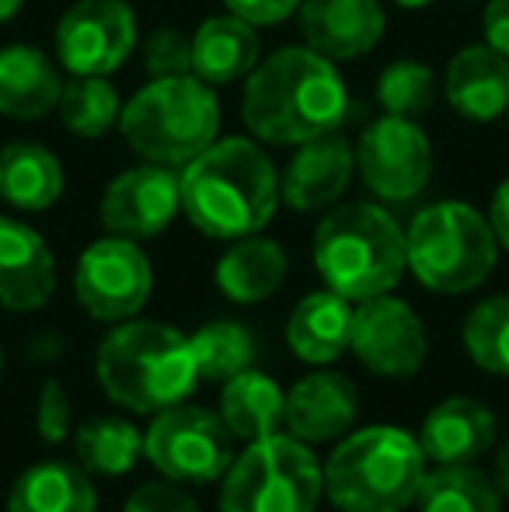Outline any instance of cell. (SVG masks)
I'll return each instance as SVG.
<instances>
[{"label":"cell","instance_id":"cell-14","mask_svg":"<svg viewBox=\"0 0 509 512\" xmlns=\"http://www.w3.org/2000/svg\"><path fill=\"white\" fill-rule=\"evenodd\" d=\"M178 209H182L178 175L164 164L147 161L112 178L102 196V206H98V216H102V227L109 234L129 237V241H147V237L168 230Z\"/></svg>","mask_w":509,"mask_h":512},{"label":"cell","instance_id":"cell-20","mask_svg":"<svg viewBox=\"0 0 509 512\" xmlns=\"http://www.w3.org/2000/svg\"><path fill=\"white\" fill-rule=\"evenodd\" d=\"M415 439L433 464H475L496 443V415L475 398H447L429 411Z\"/></svg>","mask_w":509,"mask_h":512},{"label":"cell","instance_id":"cell-40","mask_svg":"<svg viewBox=\"0 0 509 512\" xmlns=\"http://www.w3.org/2000/svg\"><path fill=\"white\" fill-rule=\"evenodd\" d=\"M63 356V338L56 335H39L28 342V363H53Z\"/></svg>","mask_w":509,"mask_h":512},{"label":"cell","instance_id":"cell-12","mask_svg":"<svg viewBox=\"0 0 509 512\" xmlns=\"http://www.w3.org/2000/svg\"><path fill=\"white\" fill-rule=\"evenodd\" d=\"M136 18L123 0H77L56 25V60L74 77H109L133 56Z\"/></svg>","mask_w":509,"mask_h":512},{"label":"cell","instance_id":"cell-6","mask_svg":"<svg viewBox=\"0 0 509 512\" xmlns=\"http://www.w3.org/2000/svg\"><path fill=\"white\" fill-rule=\"evenodd\" d=\"M119 129L143 161L185 168L220 136L217 91L196 74L154 77L123 105Z\"/></svg>","mask_w":509,"mask_h":512},{"label":"cell","instance_id":"cell-44","mask_svg":"<svg viewBox=\"0 0 509 512\" xmlns=\"http://www.w3.org/2000/svg\"><path fill=\"white\" fill-rule=\"evenodd\" d=\"M0 380H4V349H0Z\"/></svg>","mask_w":509,"mask_h":512},{"label":"cell","instance_id":"cell-5","mask_svg":"<svg viewBox=\"0 0 509 512\" xmlns=\"http://www.w3.org/2000/svg\"><path fill=\"white\" fill-rule=\"evenodd\" d=\"M426 478V453L398 425L346 432L325 464V495L342 512H405Z\"/></svg>","mask_w":509,"mask_h":512},{"label":"cell","instance_id":"cell-35","mask_svg":"<svg viewBox=\"0 0 509 512\" xmlns=\"http://www.w3.org/2000/svg\"><path fill=\"white\" fill-rule=\"evenodd\" d=\"M70 394L60 380H42L39 394H35V432L46 443H63L70 436Z\"/></svg>","mask_w":509,"mask_h":512},{"label":"cell","instance_id":"cell-8","mask_svg":"<svg viewBox=\"0 0 509 512\" xmlns=\"http://www.w3.org/2000/svg\"><path fill=\"white\" fill-rule=\"evenodd\" d=\"M325 492V467L293 436L248 443L224 474L220 512H314Z\"/></svg>","mask_w":509,"mask_h":512},{"label":"cell","instance_id":"cell-29","mask_svg":"<svg viewBox=\"0 0 509 512\" xmlns=\"http://www.w3.org/2000/svg\"><path fill=\"white\" fill-rule=\"evenodd\" d=\"M74 453L88 474L119 478L133 471L136 460L143 457V432L126 418H91L74 432Z\"/></svg>","mask_w":509,"mask_h":512},{"label":"cell","instance_id":"cell-9","mask_svg":"<svg viewBox=\"0 0 509 512\" xmlns=\"http://www.w3.org/2000/svg\"><path fill=\"white\" fill-rule=\"evenodd\" d=\"M143 457L168 481L210 485L234 464V436L210 408L171 405L157 411L143 432Z\"/></svg>","mask_w":509,"mask_h":512},{"label":"cell","instance_id":"cell-22","mask_svg":"<svg viewBox=\"0 0 509 512\" xmlns=\"http://www.w3.org/2000/svg\"><path fill=\"white\" fill-rule=\"evenodd\" d=\"M258 67V32L238 14L206 18L192 35V74L210 88L234 84Z\"/></svg>","mask_w":509,"mask_h":512},{"label":"cell","instance_id":"cell-17","mask_svg":"<svg viewBox=\"0 0 509 512\" xmlns=\"http://www.w3.org/2000/svg\"><path fill=\"white\" fill-rule=\"evenodd\" d=\"M56 290V262L39 230L0 216V307L28 314L49 304Z\"/></svg>","mask_w":509,"mask_h":512},{"label":"cell","instance_id":"cell-13","mask_svg":"<svg viewBox=\"0 0 509 512\" xmlns=\"http://www.w3.org/2000/svg\"><path fill=\"white\" fill-rule=\"evenodd\" d=\"M353 356L377 377L405 380L415 377L426 363L429 338L426 324L398 297H370L353 310Z\"/></svg>","mask_w":509,"mask_h":512},{"label":"cell","instance_id":"cell-32","mask_svg":"<svg viewBox=\"0 0 509 512\" xmlns=\"http://www.w3.org/2000/svg\"><path fill=\"white\" fill-rule=\"evenodd\" d=\"M461 338L471 363L499 373V377H509V293H499V297L471 307L464 317Z\"/></svg>","mask_w":509,"mask_h":512},{"label":"cell","instance_id":"cell-3","mask_svg":"<svg viewBox=\"0 0 509 512\" xmlns=\"http://www.w3.org/2000/svg\"><path fill=\"white\" fill-rule=\"evenodd\" d=\"M95 373L109 401L136 415L182 405L199 380L189 335L161 321H119L98 345Z\"/></svg>","mask_w":509,"mask_h":512},{"label":"cell","instance_id":"cell-42","mask_svg":"<svg viewBox=\"0 0 509 512\" xmlns=\"http://www.w3.org/2000/svg\"><path fill=\"white\" fill-rule=\"evenodd\" d=\"M25 4H28V0H0V25H4V21H11Z\"/></svg>","mask_w":509,"mask_h":512},{"label":"cell","instance_id":"cell-39","mask_svg":"<svg viewBox=\"0 0 509 512\" xmlns=\"http://www.w3.org/2000/svg\"><path fill=\"white\" fill-rule=\"evenodd\" d=\"M489 223H492V230H496L499 248H506V251H509V178L496 189V196H492Z\"/></svg>","mask_w":509,"mask_h":512},{"label":"cell","instance_id":"cell-19","mask_svg":"<svg viewBox=\"0 0 509 512\" xmlns=\"http://www.w3.org/2000/svg\"><path fill=\"white\" fill-rule=\"evenodd\" d=\"M447 102L468 122H496L509 108V60L485 42L464 46L443 77Z\"/></svg>","mask_w":509,"mask_h":512},{"label":"cell","instance_id":"cell-11","mask_svg":"<svg viewBox=\"0 0 509 512\" xmlns=\"http://www.w3.org/2000/svg\"><path fill=\"white\" fill-rule=\"evenodd\" d=\"M356 171L363 185L384 203H408L429 185L433 147L415 119L381 115L363 129L356 143Z\"/></svg>","mask_w":509,"mask_h":512},{"label":"cell","instance_id":"cell-7","mask_svg":"<svg viewBox=\"0 0 509 512\" xmlns=\"http://www.w3.org/2000/svg\"><path fill=\"white\" fill-rule=\"evenodd\" d=\"M408 269L433 293H471L492 276L499 241L489 216L468 203H433L405 230Z\"/></svg>","mask_w":509,"mask_h":512},{"label":"cell","instance_id":"cell-27","mask_svg":"<svg viewBox=\"0 0 509 512\" xmlns=\"http://www.w3.org/2000/svg\"><path fill=\"white\" fill-rule=\"evenodd\" d=\"M286 394L269 373L245 370L231 377L220 391V418L238 443L269 439L283 425Z\"/></svg>","mask_w":509,"mask_h":512},{"label":"cell","instance_id":"cell-1","mask_svg":"<svg viewBox=\"0 0 509 512\" xmlns=\"http://www.w3.org/2000/svg\"><path fill=\"white\" fill-rule=\"evenodd\" d=\"M349 112V91L328 56L311 46H286L248 74L241 115L255 140L300 143L335 133Z\"/></svg>","mask_w":509,"mask_h":512},{"label":"cell","instance_id":"cell-18","mask_svg":"<svg viewBox=\"0 0 509 512\" xmlns=\"http://www.w3.org/2000/svg\"><path fill=\"white\" fill-rule=\"evenodd\" d=\"M356 411H360V398L353 380L342 373H311L286 391L283 425L293 439L307 446L332 443L353 429Z\"/></svg>","mask_w":509,"mask_h":512},{"label":"cell","instance_id":"cell-38","mask_svg":"<svg viewBox=\"0 0 509 512\" xmlns=\"http://www.w3.org/2000/svg\"><path fill=\"white\" fill-rule=\"evenodd\" d=\"M485 42L509 60V0H489L482 14Z\"/></svg>","mask_w":509,"mask_h":512},{"label":"cell","instance_id":"cell-41","mask_svg":"<svg viewBox=\"0 0 509 512\" xmlns=\"http://www.w3.org/2000/svg\"><path fill=\"white\" fill-rule=\"evenodd\" d=\"M492 478H496L499 492L509 495V439H506L503 446H499V453H496V471H492Z\"/></svg>","mask_w":509,"mask_h":512},{"label":"cell","instance_id":"cell-10","mask_svg":"<svg viewBox=\"0 0 509 512\" xmlns=\"http://www.w3.org/2000/svg\"><path fill=\"white\" fill-rule=\"evenodd\" d=\"M154 290V269L143 248L129 237H102L77 258V304L95 321H129L143 310Z\"/></svg>","mask_w":509,"mask_h":512},{"label":"cell","instance_id":"cell-15","mask_svg":"<svg viewBox=\"0 0 509 512\" xmlns=\"http://www.w3.org/2000/svg\"><path fill=\"white\" fill-rule=\"evenodd\" d=\"M356 171V150L349 140L335 133L314 136L300 143L293 161L286 164L283 182H279V199L297 213H318V209L335 206L346 196Z\"/></svg>","mask_w":509,"mask_h":512},{"label":"cell","instance_id":"cell-31","mask_svg":"<svg viewBox=\"0 0 509 512\" xmlns=\"http://www.w3.org/2000/svg\"><path fill=\"white\" fill-rule=\"evenodd\" d=\"M56 108H60L63 126L84 140L105 136L112 126H119V115H123L119 91L105 77H74L70 84H63Z\"/></svg>","mask_w":509,"mask_h":512},{"label":"cell","instance_id":"cell-26","mask_svg":"<svg viewBox=\"0 0 509 512\" xmlns=\"http://www.w3.org/2000/svg\"><path fill=\"white\" fill-rule=\"evenodd\" d=\"M286 251L269 237H238L217 262V286L234 304H262L283 286Z\"/></svg>","mask_w":509,"mask_h":512},{"label":"cell","instance_id":"cell-2","mask_svg":"<svg viewBox=\"0 0 509 512\" xmlns=\"http://www.w3.org/2000/svg\"><path fill=\"white\" fill-rule=\"evenodd\" d=\"M182 213L206 237H252L276 216L279 175L255 140L227 136L192 157L178 175Z\"/></svg>","mask_w":509,"mask_h":512},{"label":"cell","instance_id":"cell-33","mask_svg":"<svg viewBox=\"0 0 509 512\" xmlns=\"http://www.w3.org/2000/svg\"><path fill=\"white\" fill-rule=\"evenodd\" d=\"M377 102L387 115H401V119H419L436 102V74L426 63L398 60L384 67L381 81H377Z\"/></svg>","mask_w":509,"mask_h":512},{"label":"cell","instance_id":"cell-16","mask_svg":"<svg viewBox=\"0 0 509 512\" xmlns=\"http://www.w3.org/2000/svg\"><path fill=\"white\" fill-rule=\"evenodd\" d=\"M304 42L328 60H356L384 39V7L377 0H304L297 11Z\"/></svg>","mask_w":509,"mask_h":512},{"label":"cell","instance_id":"cell-24","mask_svg":"<svg viewBox=\"0 0 509 512\" xmlns=\"http://www.w3.org/2000/svg\"><path fill=\"white\" fill-rule=\"evenodd\" d=\"M7 512H98V492L81 464L39 460L11 485Z\"/></svg>","mask_w":509,"mask_h":512},{"label":"cell","instance_id":"cell-34","mask_svg":"<svg viewBox=\"0 0 509 512\" xmlns=\"http://www.w3.org/2000/svg\"><path fill=\"white\" fill-rule=\"evenodd\" d=\"M143 70L150 77L192 74V39L178 28H157L143 39Z\"/></svg>","mask_w":509,"mask_h":512},{"label":"cell","instance_id":"cell-43","mask_svg":"<svg viewBox=\"0 0 509 512\" xmlns=\"http://www.w3.org/2000/svg\"><path fill=\"white\" fill-rule=\"evenodd\" d=\"M394 7H401V11H422V7L436 4V0H391Z\"/></svg>","mask_w":509,"mask_h":512},{"label":"cell","instance_id":"cell-30","mask_svg":"<svg viewBox=\"0 0 509 512\" xmlns=\"http://www.w3.org/2000/svg\"><path fill=\"white\" fill-rule=\"evenodd\" d=\"M192 356H196V370L203 380L213 384H227L238 373L252 370L255 359V338L241 321H210L189 335Z\"/></svg>","mask_w":509,"mask_h":512},{"label":"cell","instance_id":"cell-45","mask_svg":"<svg viewBox=\"0 0 509 512\" xmlns=\"http://www.w3.org/2000/svg\"><path fill=\"white\" fill-rule=\"evenodd\" d=\"M506 115H509V108H506Z\"/></svg>","mask_w":509,"mask_h":512},{"label":"cell","instance_id":"cell-25","mask_svg":"<svg viewBox=\"0 0 509 512\" xmlns=\"http://www.w3.org/2000/svg\"><path fill=\"white\" fill-rule=\"evenodd\" d=\"M63 164L49 147L14 140L0 150V199L25 213H42L63 196Z\"/></svg>","mask_w":509,"mask_h":512},{"label":"cell","instance_id":"cell-21","mask_svg":"<svg viewBox=\"0 0 509 512\" xmlns=\"http://www.w3.org/2000/svg\"><path fill=\"white\" fill-rule=\"evenodd\" d=\"M60 95V70H56V63L42 49H0V115L18 122L46 119L60 105Z\"/></svg>","mask_w":509,"mask_h":512},{"label":"cell","instance_id":"cell-36","mask_svg":"<svg viewBox=\"0 0 509 512\" xmlns=\"http://www.w3.org/2000/svg\"><path fill=\"white\" fill-rule=\"evenodd\" d=\"M123 512H203L178 481H147L126 499Z\"/></svg>","mask_w":509,"mask_h":512},{"label":"cell","instance_id":"cell-23","mask_svg":"<svg viewBox=\"0 0 509 512\" xmlns=\"http://www.w3.org/2000/svg\"><path fill=\"white\" fill-rule=\"evenodd\" d=\"M353 310V300L332 290L307 293L293 307L290 324H286V342H290L293 356L311 366L335 363L353 338Z\"/></svg>","mask_w":509,"mask_h":512},{"label":"cell","instance_id":"cell-37","mask_svg":"<svg viewBox=\"0 0 509 512\" xmlns=\"http://www.w3.org/2000/svg\"><path fill=\"white\" fill-rule=\"evenodd\" d=\"M224 4L231 14L252 21L258 28V25H279V21H286L290 14L300 11L304 0H224Z\"/></svg>","mask_w":509,"mask_h":512},{"label":"cell","instance_id":"cell-28","mask_svg":"<svg viewBox=\"0 0 509 512\" xmlns=\"http://www.w3.org/2000/svg\"><path fill=\"white\" fill-rule=\"evenodd\" d=\"M419 512H499L503 492L496 478L478 471L475 464H440L426 471L415 495Z\"/></svg>","mask_w":509,"mask_h":512},{"label":"cell","instance_id":"cell-4","mask_svg":"<svg viewBox=\"0 0 509 512\" xmlns=\"http://www.w3.org/2000/svg\"><path fill=\"white\" fill-rule=\"evenodd\" d=\"M314 265L328 290L363 304L391 293L405 276V230L374 203L335 206L314 230Z\"/></svg>","mask_w":509,"mask_h":512}]
</instances>
